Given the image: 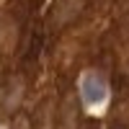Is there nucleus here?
Returning <instances> with one entry per match:
<instances>
[{
    "label": "nucleus",
    "mask_w": 129,
    "mask_h": 129,
    "mask_svg": "<svg viewBox=\"0 0 129 129\" xmlns=\"http://www.w3.org/2000/svg\"><path fill=\"white\" fill-rule=\"evenodd\" d=\"M80 90H83V98L85 103H90V106H98L106 101V83L98 78V75H83V83H80Z\"/></svg>",
    "instance_id": "obj_1"
}]
</instances>
